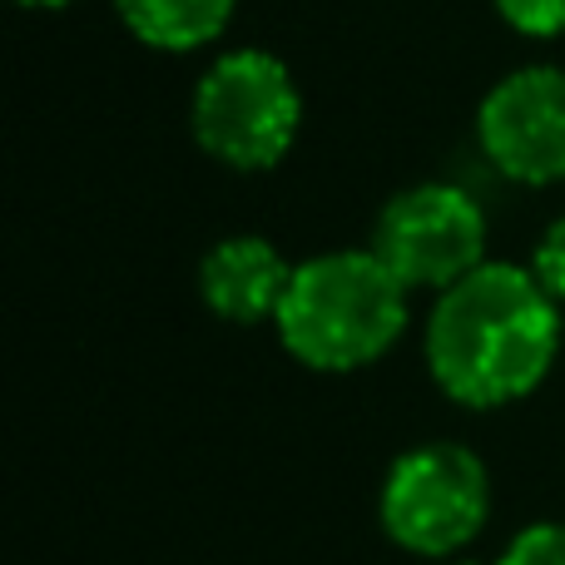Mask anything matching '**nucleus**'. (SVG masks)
Instances as JSON below:
<instances>
[{"label":"nucleus","instance_id":"nucleus-6","mask_svg":"<svg viewBox=\"0 0 565 565\" xmlns=\"http://www.w3.org/2000/svg\"><path fill=\"white\" fill-rule=\"evenodd\" d=\"M477 145L511 184L546 189L565 179V70L521 65L477 105Z\"/></svg>","mask_w":565,"mask_h":565},{"label":"nucleus","instance_id":"nucleus-11","mask_svg":"<svg viewBox=\"0 0 565 565\" xmlns=\"http://www.w3.org/2000/svg\"><path fill=\"white\" fill-rule=\"evenodd\" d=\"M531 274L541 278V288L565 308V214L556 224H546V234L536 238V254H531Z\"/></svg>","mask_w":565,"mask_h":565},{"label":"nucleus","instance_id":"nucleus-9","mask_svg":"<svg viewBox=\"0 0 565 565\" xmlns=\"http://www.w3.org/2000/svg\"><path fill=\"white\" fill-rule=\"evenodd\" d=\"M497 565H565V521H531L507 541Z\"/></svg>","mask_w":565,"mask_h":565},{"label":"nucleus","instance_id":"nucleus-5","mask_svg":"<svg viewBox=\"0 0 565 565\" xmlns=\"http://www.w3.org/2000/svg\"><path fill=\"white\" fill-rule=\"evenodd\" d=\"M367 248L407 292L437 298L487 264V209L461 184L427 179L382 204Z\"/></svg>","mask_w":565,"mask_h":565},{"label":"nucleus","instance_id":"nucleus-12","mask_svg":"<svg viewBox=\"0 0 565 565\" xmlns=\"http://www.w3.org/2000/svg\"><path fill=\"white\" fill-rule=\"evenodd\" d=\"M15 6H25V10H70V6H79V0H15Z\"/></svg>","mask_w":565,"mask_h":565},{"label":"nucleus","instance_id":"nucleus-3","mask_svg":"<svg viewBox=\"0 0 565 565\" xmlns=\"http://www.w3.org/2000/svg\"><path fill=\"white\" fill-rule=\"evenodd\" d=\"M194 145L234 174H264L288 159L302 129V89L274 50H228L199 75L189 99Z\"/></svg>","mask_w":565,"mask_h":565},{"label":"nucleus","instance_id":"nucleus-10","mask_svg":"<svg viewBox=\"0 0 565 565\" xmlns=\"http://www.w3.org/2000/svg\"><path fill=\"white\" fill-rule=\"evenodd\" d=\"M491 6L526 40H561L565 35V0H491Z\"/></svg>","mask_w":565,"mask_h":565},{"label":"nucleus","instance_id":"nucleus-4","mask_svg":"<svg viewBox=\"0 0 565 565\" xmlns=\"http://www.w3.org/2000/svg\"><path fill=\"white\" fill-rule=\"evenodd\" d=\"M491 521V471L461 441H417L387 467L377 526L397 551L457 561Z\"/></svg>","mask_w":565,"mask_h":565},{"label":"nucleus","instance_id":"nucleus-13","mask_svg":"<svg viewBox=\"0 0 565 565\" xmlns=\"http://www.w3.org/2000/svg\"><path fill=\"white\" fill-rule=\"evenodd\" d=\"M437 565H481V561H461V556H457V561H437Z\"/></svg>","mask_w":565,"mask_h":565},{"label":"nucleus","instance_id":"nucleus-2","mask_svg":"<svg viewBox=\"0 0 565 565\" xmlns=\"http://www.w3.org/2000/svg\"><path fill=\"white\" fill-rule=\"evenodd\" d=\"M412 292L372 248L302 258L274 318L278 342L308 372H362L402 342Z\"/></svg>","mask_w":565,"mask_h":565},{"label":"nucleus","instance_id":"nucleus-8","mask_svg":"<svg viewBox=\"0 0 565 565\" xmlns=\"http://www.w3.org/2000/svg\"><path fill=\"white\" fill-rule=\"evenodd\" d=\"M238 0H115V15L139 45L189 55L228 30Z\"/></svg>","mask_w":565,"mask_h":565},{"label":"nucleus","instance_id":"nucleus-1","mask_svg":"<svg viewBox=\"0 0 565 565\" xmlns=\"http://www.w3.org/2000/svg\"><path fill=\"white\" fill-rule=\"evenodd\" d=\"M427 372L441 397L497 412L531 397L561 358V302L521 264L487 258L427 312Z\"/></svg>","mask_w":565,"mask_h":565},{"label":"nucleus","instance_id":"nucleus-7","mask_svg":"<svg viewBox=\"0 0 565 565\" xmlns=\"http://www.w3.org/2000/svg\"><path fill=\"white\" fill-rule=\"evenodd\" d=\"M292 268L278 244L264 234H228L199 258V298L218 322H274L282 308V292L292 282Z\"/></svg>","mask_w":565,"mask_h":565}]
</instances>
